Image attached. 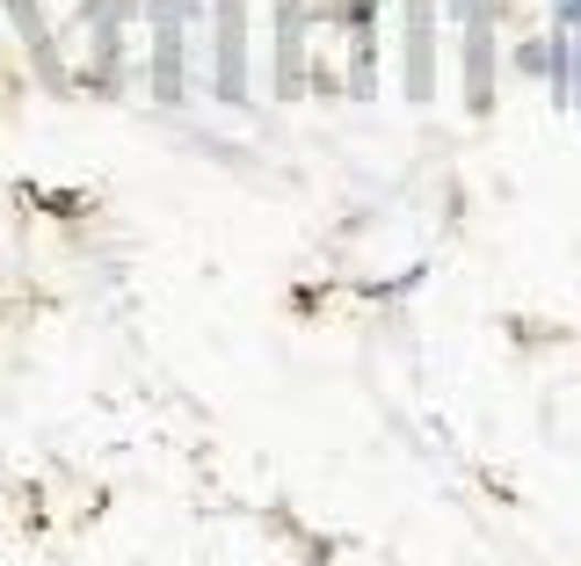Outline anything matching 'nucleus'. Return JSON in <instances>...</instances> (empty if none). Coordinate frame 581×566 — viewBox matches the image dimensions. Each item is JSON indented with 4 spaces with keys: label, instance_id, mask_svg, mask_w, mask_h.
I'll return each instance as SVG.
<instances>
[]
</instances>
